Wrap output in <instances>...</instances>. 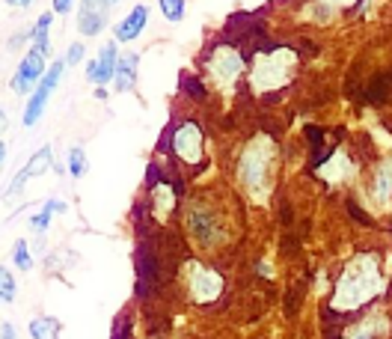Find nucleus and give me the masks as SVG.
Here are the masks:
<instances>
[{"instance_id":"27","label":"nucleus","mask_w":392,"mask_h":339,"mask_svg":"<svg viewBox=\"0 0 392 339\" xmlns=\"http://www.w3.org/2000/svg\"><path fill=\"white\" fill-rule=\"evenodd\" d=\"M81 57H83V45L78 42V45H71V48H68V57H66V63L75 66V63H81Z\"/></svg>"},{"instance_id":"5","label":"nucleus","mask_w":392,"mask_h":339,"mask_svg":"<svg viewBox=\"0 0 392 339\" xmlns=\"http://www.w3.org/2000/svg\"><path fill=\"white\" fill-rule=\"evenodd\" d=\"M187 289H190V298L200 300V303H211L217 300L220 292H223V277L211 268L200 265V262H190L187 265Z\"/></svg>"},{"instance_id":"18","label":"nucleus","mask_w":392,"mask_h":339,"mask_svg":"<svg viewBox=\"0 0 392 339\" xmlns=\"http://www.w3.org/2000/svg\"><path fill=\"white\" fill-rule=\"evenodd\" d=\"M33 339H57L60 336V321L57 318H36L30 325Z\"/></svg>"},{"instance_id":"12","label":"nucleus","mask_w":392,"mask_h":339,"mask_svg":"<svg viewBox=\"0 0 392 339\" xmlns=\"http://www.w3.org/2000/svg\"><path fill=\"white\" fill-rule=\"evenodd\" d=\"M187 226H190L193 236L200 238V241H205V244H211L214 238H217V221H214L205 208H190Z\"/></svg>"},{"instance_id":"23","label":"nucleus","mask_w":392,"mask_h":339,"mask_svg":"<svg viewBox=\"0 0 392 339\" xmlns=\"http://www.w3.org/2000/svg\"><path fill=\"white\" fill-rule=\"evenodd\" d=\"M12 298H15V280H12V274L6 271V268L0 265V300L9 303Z\"/></svg>"},{"instance_id":"4","label":"nucleus","mask_w":392,"mask_h":339,"mask_svg":"<svg viewBox=\"0 0 392 339\" xmlns=\"http://www.w3.org/2000/svg\"><path fill=\"white\" fill-rule=\"evenodd\" d=\"M205 69H208L211 81L217 84L223 93H229V89L235 86V81L241 78V71H244V57L232 45H217L211 51Z\"/></svg>"},{"instance_id":"14","label":"nucleus","mask_w":392,"mask_h":339,"mask_svg":"<svg viewBox=\"0 0 392 339\" xmlns=\"http://www.w3.org/2000/svg\"><path fill=\"white\" fill-rule=\"evenodd\" d=\"M386 333V318L383 315H368V318H363L360 325H354L342 339H378V336H383Z\"/></svg>"},{"instance_id":"9","label":"nucleus","mask_w":392,"mask_h":339,"mask_svg":"<svg viewBox=\"0 0 392 339\" xmlns=\"http://www.w3.org/2000/svg\"><path fill=\"white\" fill-rule=\"evenodd\" d=\"M116 63H119V60H116V45L107 42V45L101 48L98 57L86 66V78L101 86V84H107L110 78H116Z\"/></svg>"},{"instance_id":"1","label":"nucleus","mask_w":392,"mask_h":339,"mask_svg":"<svg viewBox=\"0 0 392 339\" xmlns=\"http://www.w3.org/2000/svg\"><path fill=\"white\" fill-rule=\"evenodd\" d=\"M383 285H386V280L378 271V259L371 253L356 256L336 283L333 307L336 310H356V307H363L366 300L378 298L383 292Z\"/></svg>"},{"instance_id":"26","label":"nucleus","mask_w":392,"mask_h":339,"mask_svg":"<svg viewBox=\"0 0 392 339\" xmlns=\"http://www.w3.org/2000/svg\"><path fill=\"white\" fill-rule=\"evenodd\" d=\"M24 182H27V173L21 170V173H18V176L12 178V185H9L6 191H4V196H6V200H9V196H15L18 191H21V188H24Z\"/></svg>"},{"instance_id":"19","label":"nucleus","mask_w":392,"mask_h":339,"mask_svg":"<svg viewBox=\"0 0 392 339\" xmlns=\"http://www.w3.org/2000/svg\"><path fill=\"white\" fill-rule=\"evenodd\" d=\"M51 161H53V152H51V146H42L39 152H36V155L30 158V164L24 167L27 178H30V176H42V173L51 167Z\"/></svg>"},{"instance_id":"10","label":"nucleus","mask_w":392,"mask_h":339,"mask_svg":"<svg viewBox=\"0 0 392 339\" xmlns=\"http://www.w3.org/2000/svg\"><path fill=\"white\" fill-rule=\"evenodd\" d=\"M354 173H356V167H354L351 155H345V152H336L330 161H324V164L318 167V176L327 178L330 185H342V182H348V178H354Z\"/></svg>"},{"instance_id":"2","label":"nucleus","mask_w":392,"mask_h":339,"mask_svg":"<svg viewBox=\"0 0 392 339\" xmlns=\"http://www.w3.org/2000/svg\"><path fill=\"white\" fill-rule=\"evenodd\" d=\"M274 164H277V146L267 134H259L247 143L238 161V178L244 191L253 196L256 203H267L271 196V178H274Z\"/></svg>"},{"instance_id":"11","label":"nucleus","mask_w":392,"mask_h":339,"mask_svg":"<svg viewBox=\"0 0 392 339\" xmlns=\"http://www.w3.org/2000/svg\"><path fill=\"white\" fill-rule=\"evenodd\" d=\"M104 4L98 6V4H83L81 6V15H78V30L83 33V36H98L101 30H104V24H107V15H104Z\"/></svg>"},{"instance_id":"24","label":"nucleus","mask_w":392,"mask_h":339,"mask_svg":"<svg viewBox=\"0 0 392 339\" xmlns=\"http://www.w3.org/2000/svg\"><path fill=\"white\" fill-rule=\"evenodd\" d=\"M83 170H86V161H83V149H81V146H75V149L68 152V173L78 178V176H83Z\"/></svg>"},{"instance_id":"29","label":"nucleus","mask_w":392,"mask_h":339,"mask_svg":"<svg viewBox=\"0 0 392 339\" xmlns=\"http://www.w3.org/2000/svg\"><path fill=\"white\" fill-rule=\"evenodd\" d=\"M6 125H9V119H6V113H4V111H0V134L6 131Z\"/></svg>"},{"instance_id":"20","label":"nucleus","mask_w":392,"mask_h":339,"mask_svg":"<svg viewBox=\"0 0 392 339\" xmlns=\"http://www.w3.org/2000/svg\"><path fill=\"white\" fill-rule=\"evenodd\" d=\"M53 211H66V206H63L60 200H51V203H45V208H42V211H39V214H36V218L30 221V223H33V229H36V232H45V229H48V223H51V214H53Z\"/></svg>"},{"instance_id":"15","label":"nucleus","mask_w":392,"mask_h":339,"mask_svg":"<svg viewBox=\"0 0 392 339\" xmlns=\"http://www.w3.org/2000/svg\"><path fill=\"white\" fill-rule=\"evenodd\" d=\"M134 78H137V54H125V57L116 63V89L119 93H128L134 86Z\"/></svg>"},{"instance_id":"8","label":"nucleus","mask_w":392,"mask_h":339,"mask_svg":"<svg viewBox=\"0 0 392 339\" xmlns=\"http://www.w3.org/2000/svg\"><path fill=\"white\" fill-rule=\"evenodd\" d=\"M45 71V54L42 51H27V57L21 60V66H18L15 78H12V93L15 96H24L27 89H33V84L39 81V75Z\"/></svg>"},{"instance_id":"31","label":"nucleus","mask_w":392,"mask_h":339,"mask_svg":"<svg viewBox=\"0 0 392 339\" xmlns=\"http://www.w3.org/2000/svg\"><path fill=\"white\" fill-rule=\"evenodd\" d=\"M6 158V146H4V140H0V161Z\"/></svg>"},{"instance_id":"13","label":"nucleus","mask_w":392,"mask_h":339,"mask_svg":"<svg viewBox=\"0 0 392 339\" xmlns=\"http://www.w3.org/2000/svg\"><path fill=\"white\" fill-rule=\"evenodd\" d=\"M146 18H149V6H137L131 15H125L122 21L116 24V39L119 42H131L134 36L146 27Z\"/></svg>"},{"instance_id":"17","label":"nucleus","mask_w":392,"mask_h":339,"mask_svg":"<svg viewBox=\"0 0 392 339\" xmlns=\"http://www.w3.org/2000/svg\"><path fill=\"white\" fill-rule=\"evenodd\" d=\"M371 193H374V200H378L381 206L389 203V196H392V164H383L378 170V176H374V185H371Z\"/></svg>"},{"instance_id":"25","label":"nucleus","mask_w":392,"mask_h":339,"mask_svg":"<svg viewBox=\"0 0 392 339\" xmlns=\"http://www.w3.org/2000/svg\"><path fill=\"white\" fill-rule=\"evenodd\" d=\"M160 12H164L170 21H182V15H185V4H178V0H164L160 4Z\"/></svg>"},{"instance_id":"7","label":"nucleus","mask_w":392,"mask_h":339,"mask_svg":"<svg viewBox=\"0 0 392 339\" xmlns=\"http://www.w3.org/2000/svg\"><path fill=\"white\" fill-rule=\"evenodd\" d=\"M172 149L182 161H187V164L202 161V131H200V125L196 122L178 125V131L172 134Z\"/></svg>"},{"instance_id":"16","label":"nucleus","mask_w":392,"mask_h":339,"mask_svg":"<svg viewBox=\"0 0 392 339\" xmlns=\"http://www.w3.org/2000/svg\"><path fill=\"white\" fill-rule=\"evenodd\" d=\"M152 206H155L158 221H164L167 214L172 211V206H175V193H172V188L164 185V182H158V185L152 188Z\"/></svg>"},{"instance_id":"21","label":"nucleus","mask_w":392,"mask_h":339,"mask_svg":"<svg viewBox=\"0 0 392 339\" xmlns=\"http://www.w3.org/2000/svg\"><path fill=\"white\" fill-rule=\"evenodd\" d=\"M48 27H51V12L39 18V24H36L33 30V39H36V51H42L48 54Z\"/></svg>"},{"instance_id":"6","label":"nucleus","mask_w":392,"mask_h":339,"mask_svg":"<svg viewBox=\"0 0 392 339\" xmlns=\"http://www.w3.org/2000/svg\"><path fill=\"white\" fill-rule=\"evenodd\" d=\"M63 66H66V60H53V63H51V71H48V75L39 81V86H36V93H33V96H30V101H27L24 125H36V122H39V116H42V111H45V104H48L51 93H53V89H57V84H60Z\"/></svg>"},{"instance_id":"22","label":"nucleus","mask_w":392,"mask_h":339,"mask_svg":"<svg viewBox=\"0 0 392 339\" xmlns=\"http://www.w3.org/2000/svg\"><path fill=\"white\" fill-rule=\"evenodd\" d=\"M15 265L21 268V271H30V268H33V256H30V247H27L24 238L15 241Z\"/></svg>"},{"instance_id":"28","label":"nucleus","mask_w":392,"mask_h":339,"mask_svg":"<svg viewBox=\"0 0 392 339\" xmlns=\"http://www.w3.org/2000/svg\"><path fill=\"white\" fill-rule=\"evenodd\" d=\"M0 339H15V328H12V325H4V330H0Z\"/></svg>"},{"instance_id":"30","label":"nucleus","mask_w":392,"mask_h":339,"mask_svg":"<svg viewBox=\"0 0 392 339\" xmlns=\"http://www.w3.org/2000/svg\"><path fill=\"white\" fill-rule=\"evenodd\" d=\"M53 9H57V12H68L71 4H63V0H60V4H53Z\"/></svg>"},{"instance_id":"3","label":"nucleus","mask_w":392,"mask_h":339,"mask_svg":"<svg viewBox=\"0 0 392 339\" xmlns=\"http://www.w3.org/2000/svg\"><path fill=\"white\" fill-rule=\"evenodd\" d=\"M297 69V54L292 48H271L256 57L253 71H249V86L256 93H271L292 81Z\"/></svg>"}]
</instances>
